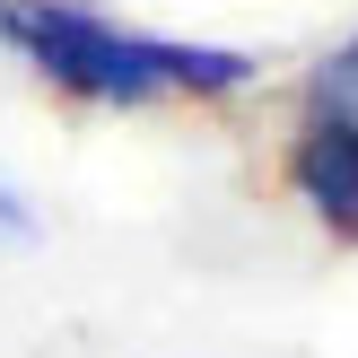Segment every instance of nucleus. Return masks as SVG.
Listing matches in <instances>:
<instances>
[{
  "instance_id": "f257e3e1",
  "label": "nucleus",
  "mask_w": 358,
  "mask_h": 358,
  "mask_svg": "<svg viewBox=\"0 0 358 358\" xmlns=\"http://www.w3.org/2000/svg\"><path fill=\"white\" fill-rule=\"evenodd\" d=\"M0 52L27 62L52 96L96 114H157V105H236L262 87V52L149 35L96 0H0Z\"/></svg>"
},
{
  "instance_id": "f03ea898",
  "label": "nucleus",
  "mask_w": 358,
  "mask_h": 358,
  "mask_svg": "<svg viewBox=\"0 0 358 358\" xmlns=\"http://www.w3.org/2000/svg\"><path fill=\"white\" fill-rule=\"evenodd\" d=\"M289 131L358 140V27L306 62V79H297V96H289Z\"/></svg>"
},
{
  "instance_id": "7ed1b4c3",
  "label": "nucleus",
  "mask_w": 358,
  "mask_h": 358,
  "mask_svg": "<svg viewBox=\"0 0 358 358\" xmlns=\"http://www.w3.org/2000/svg\"><path fill=\"white\" fill-rule=\"evenodd\" d=\"M35 245H44V210L17 184H0V254H35Z\"/></svg>"
}]
</instances>
